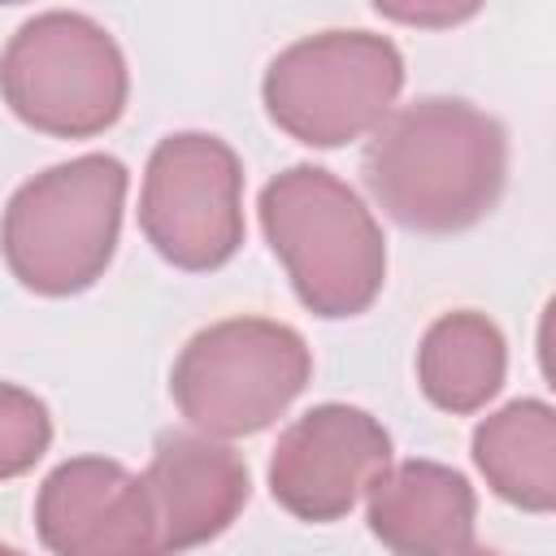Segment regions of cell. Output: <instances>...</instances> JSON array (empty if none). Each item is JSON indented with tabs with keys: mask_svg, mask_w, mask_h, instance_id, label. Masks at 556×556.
<instances>
[{
	"mask_svg": "<svg viewBox=\"0 0 556 556\" xmlns=\"http://www.w3.org/2000/svg\"><path fill=\"white\" fill-rule=\"evenodd\" d=\"M0 556H17V552H13V547H4V543H0Z\"/></svg>",
	"mask_w": 556,
	"mask_h": 556,
	"instance_id": "9a60e30c",
	"label": "cell"
},
{
	"mask_svg": "<svg viewBox=\"0 0 556 556\" xmlns=\"http://www.w3.org/2000/svg\"><path fill=\"white\" fill-rule=\"evenodd\" d=\"M404 83L400 52L361 30H334L287 48L265 74L269 117L300 143L334 148L365 135Z\"/></svg>",
	"mask_w": 556,
	"mask_h": 556,
	"instance_id": "8992f818",
	"label": "cell"
},
{
	"mask_svg": "<svg viewBox=\"0 0 556 556\" xmlns=\"http://www.w3.org/2000/svg\"><path fill=\"white\" fill-rule=\"evenodd\" d=\"M365 182L400 226L460 230L504 187V130L465 100H417L369 139Z\"/></svg>",
	"mask_w": 556,
	"mask_h": 556,
	"instance_id": "6da1fadb",
	"label": "cell"
},
{
	"mask_svg": "<svg viewBox=\"0 0 556 556\" xmlns=\"http://www.w3.org/2000/svg\"><path fill=\"white\" fill-rule=\"evenodd\" d=\"M308 382V348L295 330L239 317L200 330L174 365L178 408L213 434L269 426Z\"/></svg>",
	"mask_w": 556,
	"mask_h": 556,
	"instance_id": "5b68a950",
	"label": "cell"
},
{
	"mask_svg": "<svg viewBox=\"0 0 556 556\" xmlns=\"http://www.w3.org/2000/svg\"><path fill=\"white\" fill-rule=\"evenodd\" d=\"M48 413L35 395L0 382V478L30 469L48 447Z\"/></svg>",
	"mask_w": 556,
	"mask_h": 556,
	"instance_id": "5bb4252c",
	"label": "cell"
},
{
	"mask_svg": "<svg viewBox=\"0 0 556 556\" xmlns=\"http://www.w3.org/2000/svg\"><path fill=\"white\" fill-rule=\"evenodd\" d=\"M261 226L300 300L321 317L369 308L387 252L365 204L326 169L295 165L261 191Z\"/></svg>",
	"mask_w": 556,
	"mask_h": 556,
	"instance_id": "7a4b0ae2",
	"label": "cell"
},
{
	"mask_svg": "<svg viewBox=\"0 0 556 556\" xmlns=\"http://www.w3.org/2000/svg\"><path fill=\"white\" fill-rule=\"evenodd\" d=\"M39 534L56 556H165L148 482L100 456L52 469L39 491Z\"/></svg>",
	"mask_w": 556,
	"mask_h": 556,
	"instance_id": "9c48e42d",
	"label": "cell"
},
{
	"mask_svg": "<svg viewBox=\"0 0 556 556\" xmlns=\"http://www.w3.org/2000/svg\"><path fill=\"white\" fill-rule=\"evenodd\" d=\"M126 169L113 156H78L26 182L4 213V256L43 295H70L100 278L122 222Z\"/></svg>",
	"mask_w": 556,
	"mask_h": 556,
	"instance_id": "3957f363",
	"label": "cell"
},
{
	"mask_svg": "<svg viewBox=\"0 0 556 556\" xmlns=\"http://www.w3.org/2000/svg\"><path fill=\"white\" fill-rule=\"evenodd\" d=\"M143 482L156 508L165 556L222 534L248 500L243 460L230 447L195 434H165Z\"/></svg>",
	"mask_w": 556,
	"mask_h": 556,
	"instance_id": "30bf717a",
	"label": "cell"
},
{
	"mask_svg": "<svg viewBox=\"0 0 556 556\" xmlns=\"http://www.w3.org/2000/svg\"><path fill=\"white\" fill-rule=\"evenodd\" d=\"M4 100L22 122L48 135H96L126 104V70L113 39L78 13L26 22L0 61Z\"/></svg>",
	"mask_w": 556,
	"mask_h": 556,
	"instance_id": "277c9868",
	"label": "cell"
},
{
	"mask_svg": "<svg viewBox=\"0 0 556 556\" xmlns=\"http://www.w3.org/2000/svg\"><path fill=\"white\" fill-rule=\"evenodd\" d=\"M465 556H495V552H465Z\"/></svg>",
	"mask_w": 556,
	"mask_h": 556,
	"instance_id": "2e32d148",
	"label": "cell"
},
{
	"mask_svg": "<svg viewBox=\"0 0 556 556\" xmlns=\"http://www.w3.org/2000/svg\"><path fill=\"white\" fill-rule=\"evenodd\" d=\"M473 460L486 482L530 508L547 513L556 504V421L552 408L539 400H517L473 434Z\"/></svg>",
	"mask_w": 556,
	"mask_h": 556,
	"instance_id": "7c38bea8",
	"label": "cell"
},
{
	"mask_svg": "<svg viewBox=\"0 0 556 556\" xmlns=\"http://www.w3.org/2000/svg\"><path fill=\"white\" fill-rule=\"evenodd\" d=\"M369 526L395 556H456L473 534V491L443 465L408 460L369 482Z\"/></svg>",
	"mask_w": 556,
	"mask_h": 556,
	"instance_id": "8fae6325",
	"label": "cell"
},
{
	"mask_svg": "<svg viewBox=\"0 0 556 556\" xmlns=\"http://www.w3.org/2000/svg\"><path fill=\"white\" fill-rule=\"evenodd\" d=\"M239 161L222 139L174 135L152 152L139 222L156 252L182 269L222 265L243 239Z\"/></svg>",
	"mask_w": 556,
	"mask_h": 556,
	"instance_id": "52a82bcc",
	"label": "cell"
},
{
	"mask_svg": "<svg viewBox=\"0 0 556 556\" xmlns=\"http://www.w3.org/2000/svg\"><path fill=\"white\" fill-rule=\"evenodd\" d=\"M391 439L361 408L326 404L300 417L269 460L274 500L304 521L343 517L356 495L387 469Z\"/></svg>",
	"mask_w": 556,
	"mask_h": 556,
	"instance_id": "ba28073f",
	"label": "cell"
},
{
	"mask_svg": "<svg viewBox=\"0 0 556 556\" xmlns=\"http://www.w3.org/2000/svg\"><path fill=\"white\" fill-rule=\"evenodd\" d=\"M421 387L447 413H473L504 382V339L478 313H447L426 330Z\"/></svg>",
	"mask_w": 556,
	"mask_h": 556,
	"instance_id": "4fadbf2b",
	"label": "cell"
}]
</instances>
